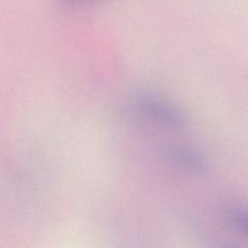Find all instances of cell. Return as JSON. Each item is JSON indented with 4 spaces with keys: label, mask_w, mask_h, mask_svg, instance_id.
Here are the masks:
<instances>
[{
    "label": "cell",
    "mask_w": 248,
    "mask_h": 248,
    "mask_svg": "<svg viewBox=\"0 0 248 248\" xmlns=\"http://www.w3.org/2000/svg\"><path fill=\"white\" fill-rule=\"evenodd\" d=\"M136 109L153 122L171 128H182L185 125L184 114L173 105L151 94H139L134 101Z\"/></svg>",
    "instance_id": "cell-1"
},
{
    "label": "cell",
    "mask_w": 248,
    "mask_h": 248,
    "mask_svg": "<svg viewBox=\"0 0 248 248\" xmlns=\"http://www.w3.org/2000/svg\"><path fill=\"white\" fill-rule=\"evenodd\" d=\"M231 223L242 233L248 236V211L243 208H233L229 215Z\"/></svg>",
    "instance_id": "cell-3"
},
{
    "label": "cell",
    "mask_w": 248,
    "mask_h": 248,
    "mask_svg": "<svg viewBox=\"0 0 248 248\" xmlns=\"http://www.w3.org/2000/svg\"><path fill=\"white\" fill-rule=\"evenodd\" d=\"M169 156L170 157L171 161L180 167L194 172L201 173L207 170V163L204 157L199 151L191 147L182 145L170 147L169 150Z\"/></svg>",
    "instance_id": "cell-2"
}]
</instances>
